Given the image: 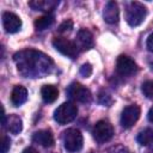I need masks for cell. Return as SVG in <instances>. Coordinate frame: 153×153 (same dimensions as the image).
Wrapping results in <instances>:
<instances>
[{
  "mask_svg": "<svg viewBox=\"0 0 153 153\" xmlns=\"http://www.w3.org/2000/svg\"><path fill=\"white\" fill-rule=\"evenodd\" d=\"M22 153H38V151L35 149L33 147H26Z\"/></svg>",
  "mask_w": 153,
  "mask_h": 153,
  "instance_id": "cell-26",
  "label": "cell"
},
{
  "mask_svg": "<svg viewBox=\"0 0 153 153\" xmlns=\"http://www.w3.org/2000/svg\"><path fill=\"white\" fill-rule=\"evenodd\" d=\"M147 118H148V121H149V122H152V123H153V106H152V108L148 110Z\"/></svg>",
  "mask_w": 153,
  "mask_h": 153,
  "instance_id": "cell-27",
  "label": "cell"
},
{
  "mask_svg": "<svg viewBox=\"0 0 153 153\" xmlns=\"http://www.w3.org/2000/svg\"><path fill=\"white\" fill-rule=\"evenodd\" d=\"M41 96L44 103H54L59 97V90L54 85H44L41 88Z\"/></svg>",
  "mask_w": 153,
  "mask_h": 153,
  "instance_id": "cell-17",
  "label": "cell"
},
{
  "mask_svg": "<svg viewBox=\"0 0 153 153\" xmlns=\"http://www.w3.org/2000/svg\"><path fill=\"white\" fill-rule=\"evenodd\" d=\"M136 141L141 146H151V145H153V129L146 128V129L141 130L136 136Z\"/></svg>",
  "mask_w": 153,
  "mask_h": 153,
  "instance_id": "cell-19",
  "label": "cell"
},
{
  "mask_svg": "<svg viewBox=\"0 0 153 153\" xmlns=\"http://www.w3.org/2000/svg\"><path fill=\"white\" fill-rule=\"evenodd\" d=\"M73 29V22L71 19H67L65 22H62L59 26V32H69Z\"/></svg>",
  "mask_w": 153,
  "mask_h": 153,
  "instance_id": "cell-21",
  "label": "cell"
},
{
  "mask_svg": "<svg viewBox=\"0 0 153 153\" xmlns=\"http://www.w3.org/2000/svg\"><path fill=\"white\" fill-rule=\"evenodd\" d=\"M140 115H141V109L139 105L131 104V105L126 106L121 114V120H120L121 126L126 129L131 128L137 122Z\"/></svg>",
  "mask_w": 153,
  "mask_h": 153,
  "instance_id": "cell-8",
  "label": "cell"
},
{
  "mask_svg": "<svg viewBox=\"0 0 153 153\" xmlns=\"http://www.w3.org/2000/svg\"><path fill=\"white\" fill-rule=\"evenodd\" d=\"M149 66H151V69H152V71H153V62H152V63H151V65H149Z\"/></svg>",
  "mask_w": 153,
  "mask_h": 153,
  "instance_id": "cell-28",
  "label": "cell"
},
{
  "mask_svg": "<svg viewBox=\"0 0 153 153\" xmlns=\"http://www.w3.org/2000/svg\"><path fill=\"white\" fill-rule=\"evenodd\" d=\"M98 98H99V103H102L103 105H109V104L112 103V99L108 93H103V94L100 93Z\"/></svg>",
  "mask_w": 153,
  "mask_h": 153,
  "instance_id": "cell-24",
  "label": "cell"
},
{
  "mask_svg": "<svg viewBox=\"0 0 153 153\" xmlns=\"http://www.w3.org/2000/svg\"><path fill=\"white\" fill-rule=\"evenodd\" d=\"M146 45H147V49H148L149 51H152V53H153V32L148 36L147 42H146Z\"/></svg>",
  "mask_w": 153,
  "mask_h": 153,
  "instance_id": "cell-25",
  "label": "cell"
},
{
  "mask_svg": "<svg viewBox=\"0 0 153 153\" xmlns=\"http://www.w3.org/2000/svg\"><path fill=\"white\" fill-rule=\"evenodd\" d=\"M57 5H59V1H53V0H32L29 2V6L32 10L45 11V12L53 11Z\"/></svg>",
  "mask_w": 153,
  "mask_h": 153,
  "instance_id": "cell-16",
  "label": "cell"
},
{
  "mask_svg": "<svg viewBox=\"0 0 153 153\" xmlns=\"http://www.w3.org/2000/svg\"><path fill=\"white\" fill-rule=\"evenodd\" d=\"M103 18L108 24H116L120 19V10L115 1H108L104 11H103Z\"/></svg>",
  "mask_w": 153,
  "mask_h": 153,
  "instance_id": "cell-12",
  "label": "cell"
},
{
  "mask_svg": "<svg viewBox=\"0 0 153 153\" xmlns=\"http://www.w3.org/2000/svg\"><path fill=\"white\" fill-rule=\"evenodd\" d=\"M115 134V130H114V127L112 124L106 121V120H100L98 121L94 127H93V130H92V135H93V139L98 142V143H105L108 141H110L112 139Z\"/></svg>",
  "mask_w": 153,
  "mask_h": 153,
  "instance_id": "cell-5",
  "label": "cell"
},
{
  "mask_svg": "<svg viewBox=\"0 0 153 153\" xmlns=\"http://www.w3.org/2000/svg\"><path fill=\"white\" fill-rule=\"evenodd\" d=\"M76 115L78 106L73 102H65L54 111V120L59 124H67L74 121Z\"/></svg>",
  "mask_w": 153,
  "mask_h": 153,
  "instance_id": "cell-4",
  "label": "cell"
},
{
  "mask_svg": "<svg viewBox=\"0 0 153 153\" xmlns=\"http://www.w3.org/2000/svg\"><path fill=\"white\" fill-rule=\"evenodd\" d=\"M146 16H147V8L141 2L131 1L126 7V20L133 27L141 25Z\"/></svg>",
  "mask_w": 153,
  "mask_h": 153,
  "instance_id": "cell-2",
  "label": "cell"
},
{
  "mask_svg": "<svg viewBox=\"0 0 153 153\" xmlns=\"http://www.w3.org/2000/svg\"><path fill=\"white\" fill-rule=\"evenodd\" d=\"M147 153H153V148H152V149H149V151H148Z\"/></svg>",
  "mask_w": 153,
  "mask_h": 153,
  "instance_id": "cell-29",
  "label": "cell"
},
{
  "mask_svg": "<svg viewBox=\"0 0 153 153\" xmlns=\"http://www.w3.org/2000/svg\"><path fill=\"white\" fill-rule=\"evenodd\" d=\"M27 100V90L22 86V85H17L13 87L12 93H11V102L14 106H19L22 104H24Z\"/></svg>",
  "mask_w": 153,
  "mask_h": 153,
  "instance_id": "cell-14",
  "label": "cell"
},
{
  "mask_svg": "<svg viewBox=\"0 0 153 153\" xmlns=\"http://www.w3.org/2000/svg\"><path fill=\"white\" fill-rule=\"evenodd\" d=\"M66 93L72 100H75V102H79V103L87 104L92 100L91 91L88 88H86L84 85L79 84V82H72L67 87Z\"/></svg>",
  "mask_w": 153,
  "mask_h": 153,
  "instance_id": "cell-6",
  "label": "cell"
},
{
  "mask_svg": "<svg viewBox=\"0 0 153 153\" xmlns=\"http://www.w3.org/2000/svg\"><path fill=\"white\" fill-rule=\"evenodd\" d=\"M2 26L6 32L16 33L22 27V19L12 12H4L2 13Z\"/></svg>",
  "mask_w": 153,
  "mask_h": 153,
  "instance_id": "cell-10",
  "label": "cell"
},
{
  "mask_svg": "<svg viewBox=\"0 0 153 153\" xmlns=\"http://www.w3.org/2000/svg\"><path fill=\"white\" fill-rule=\"evenodd\" d=\"M32 141L41 145L42 147H51L54 146V135L50 130H38L32 135Z\"/></svg>",
  "mask_w": 153,
  "mask_h": 153,
  "instance_id": "cell-13",
  "label": "cell"
},
{
  "mask_svg": "<svg viewBox=\"0 0 153 153\" xmlns=\"http://www.w3.org/2000/svg\"><path fill=\"white\" fill-rule=\"evenodd\" d=\"M75 44L78 45L79 50H88L93 47V35L87 29H81L78 31Z\"/></svg>",
  "mask_w": 153,
  "mask_h": 153,
  "instance_id": "cell-11",
  "label": "cell"
},
{
  "mask_svg": "<svg viewBox=\"0 0 153 153\" xmlns=\"http://www.w3.org/2000/svg\"><path fill=\"white\" fill-rule=\"evenodd\" d=\"M4 127L6 128L7 131H10L12 134H19L23 129V122H22L20 117L17 115H8Z\"/></svg>",
  "mask_w": 153,
  "mask_h": 153,
  "instance_id": "cell-15",
  "label": "cell"
},
{
  "mask_svg": "<svg viewBox=\"0 0 153 153\" xmlns=\"http://www.w3.org/2000/svg\"><path fill=\"white\" fill-rule=\"evenodd\" d=\"M79 72H80V74L84 78H88L92 74V66H91V63H84L80 67V71Z\"/></svg>",
  "mask_w": 153,
  "mask_h": 153,
  "instance_id": "cell-22",
  "label": "cell"
},
{
  "mask_svg": "<svg viewBox=\"0 0 153 153\" xmlns=\"http://www.w3.org/2000/svg\"><path fill=\"white\" fill-rule=\"evenodd\" d=\"M54 22H55V17L51 13H47L44 16L36 18L33 22V25L37 31H43V30L48 29L49 26H51L54 24Z\"/></svg>",
  "mask_w": 153,
  "mask_h": 153,
  "instance_id": "cell-18",
  "label": "cell"
},
{
  "mask_svg": "<svg viewBox=\"0 0 153 153\" xmlns=\"http://www.w3.org/2000/svg\"><path fill=\"white\" fill-rule=\"evenodd\" d=\"M14 61L17 62L18 71L29 76H41L44 73H49V63H51L49 56L36 51V50H24L14 55Z\"/></svg>",
  "mask_w": 153,
  "mask_h": 153,
  "instance_id": "cell-1",
  "label": "cell"
},
{
  "mask_svg": "<svg viewBox=\"0 0 153 153\" xmlns=\"http://www.w3.org/2000/svg\"><path fill=\"white\" fill-rule=\"evenodd\" d=\"M141 91L148 99H153V80L145 81L141 86Z\"/></svg>",
  "mask_w": 153,
  "mask_h": 153,
  "instance_id": "cell-20",
  "label": "cell"
},
{
  "mask_svg": "<svg viewBox=\"0 0 153 153\" xmlns=\"http://www.w3.org/2000/svg\"><path fill=\"white\" fill-rule=\"evenodd\" d=\"M116 72L122 76H130L137 72V66L131 57L120 55L116 61Z\"/></svg>",
  "mask_w": 153,
  "mask_h": 153,
  "instance_id": "cell-9",
  "label": "cell"
},
{
  "mask_svg": "<svg viewBox=\"0 0 153 153\" xmlns=\"http://www.w3.org/2000/svg\"><path fill=\"white\" fill-rule=\"evenodd\" d=\"M62 140H63L65 149L69 153L79 152L84 145L82 134L79 129H75V128H69L65 130L62 135Z\"/></svg>",
  "mask_w": 153,
  "mask_h": 153,
  "instance_id": "cell-3",
  "label": "cell"
},
{
  "mask_svg": "<svg viewBox=\"0 0 153 153\" xmlns=\"http://www.w3.org/2000/svg\"><path fill=\"white\" fill-rule=\"evenodd\" d=\"M11 147V140L8 136L4 135L1 139V153H7Z\"/></svg>",
  "mask_w": 153,
  "mask_h": 153,
  "instance_id": "cell-23",
  "label": "cell"
},
{
  "mask_svg": "<svg viewBox=\"0 0 153 153\" xmlns=\"http://www.w3.org/2000/svg\"><path fill=\"white\" fill-rule=\"evenodd\" d=\"M53 45L59 53L69 59H76V56L79 55L78 45L65 37H55L53 39Z\"/></svg>",
  "mask_w": 153,
  "mask_h": 153,
  "instance_id": "cell-7",
  "label": "cell"
}]
</instances>
